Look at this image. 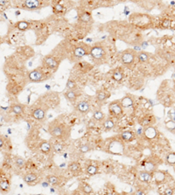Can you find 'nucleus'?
<instances>
[{"instance_id": "8", "label": "nucleus", "mask_w": 175, "mask_h": 195, "mask_svg": "<svg viewBox=\"0 0 175 195\" xmlns=\"http://www.w3.org/2000/svg\"><path fill=\"white\" fill-rule=\"evenodd\" d=\"M136 59V52L132 49H127L123 52L121 55V61L123 65L127 67H130L135 61Z\"/></svg>"}, {"instance_id": "11", "label": "nucleus", "mask_w": 175, "mask_h": 195, "mask_svg": "<svg viewBox=\"0 0 175 195\" xmlns=\"http://www.w3.org/2000/svg\"><path fill=\"white\" fill-rule=\"evenodd\" d=\"M109 110L115 116H119L123 113V107L120 103V101L111 103L109 106Z\"/></svg>"}, {"instance_id": "21", "label": "nucleus", "mask_w": 175, "mask_h": 195, "mask_svg": "<svg viewBox=\"0 0 175 195\" xmlns=\"http://www.w3.org/2000/svg\"><path fill=\"white\" fill-rule=\"evenodd\" d=\"M110 95V94L109 92H106L104 90H100L96 93V100L99 103H103L109 98Z\"/></svg>"}, {"instance_id": "1", "label": "nucleus", "mask_w": 175, "mask_h": 195, "mask_svg": "<svg viewBox=\"0 0 175 195\" xmlns=\"http://www.w3.org/2000/svg\"><path fill=\"white\" fill-rule=\"evenodd\" d=\"M48 130L53 137L60 140H66L70 136L71 129L69 126L64 124L60 120L55 119L48 123Z\"/></svg>"}, {"instance_id": "46", "label": "nucleus", "mask_w": 175, "mask_h": 195, "mask_svg": "<svg viewBox=\"0 0 175 195\" xmlns=\"http://www.w3.org/2000/svg\"><path fill=\"white\" fill-rule=\"evenodd\" d=\"M41 185H42V187H43V188H46V187H48V186L50 185V184H49L48 181H42Z\"/></svg>"}, {"instance_id": "42", "label": "nucleus", "mask_w": 175, "mask_h": 195, "mask_svg": "<svg viewBox=\"0 0 175 195\" xmlns=\"http://www.w3.org/2000/svg\"><path fill=\"white\" fill-rule=\"evenodd\" d=\"M165 126H166V128H167L168 130H175V123H174L172 120L166 122V123H165Z\"/></svg>"}, {"instance_id": "18", "label": "nucleus", "mask_w": 175, "mask_h": 195, "mask_svg": "<svg viewBox=\"0 0 175 195\" xmlns=\"http://www.w3.org/2000/svg\"><path fill=\"white\" fill-rule=\"evenodd\" d=\"M144 133H145V137L148 138V139H154L157 136V134H158L157 133V130L154 127H152V126L147 127L145 130Z\"/></svg>"}, {"instance_id": "17", "label": "nucleus", "mask_w": 175, "mask_h": 195, "mask_svg": "<svg viewBox=\"0 0 175 195\" xmlns=\"http://www.w3.org/2000/svg\"><path fill=\"white\" fill-rule=\"evenodd\" d=\"M64 97L70 102V103H74L78 97V94L76 90H68L64 93Z\"/></svg>"}, {"instance_id": "48", "label": "nucleus", "mask_w": 175, "mask_h": 195, "mask_svg": "<svg viewBox=\"0 0 175 195\" xmlns=\"http://www.w3.org/2000/svg\"><path fill=\"white\" fill-rule=\"evenodd\" d=\"M143 132H144V130H143V128H142V127H140V128H138V131H137V134L140 136V135H141V134H142Z\"/></svg>"}, {"instance_id": "16", "label": "nucleus", "mask_w": 175, "mask_h": 195, "mask_svg": "<svg viewBox=\"0 0 175 195\" xmlns=\"http://www.w3.org/2000/svg\"><path fill=\"white\" fill-rule=\"evenodd\" d=\"M39 150L41 152L45 153V154H48L52 152L53 150V145L49 143V142H47V141H43L40 143L39 144Z\"/></svg>"}, {"instance_id": "4", "label": "nucleus", "mask_w": 175, "mask_h": 195, "mask_svg": "<svg viewBox=\"0 0 175 195\" xmlns=\"http://www.w3.org/2000/svg\"><path fill=\"white\" fill-rule=\"evenodd\" d=\"M90 50H91V46L81 42L77 44L74 46L72 56L74 60H80L88 54H90Z\"/></svg>"}, {"instance_id": "41", "label": "nucleus", "mask_w": 175, "mask_h": 195, "mask_svg": "<svg viewBox=\"0 0 175 195\" xmlns=\"http://www.w3.org/2000/svg\"><path fill=\"white\" fill-rule=\"evenodd\" d=\"M63 149V144L61 143H55L54 145H53V150L55 152H61Z\"/></svg>"}, {"instance_id": "23", "label": "nucleus", "mask_w": 175, "mask_h": 195, "mask_svg": "<svg viewBox=\"0 0 175 195\" xmlns=\"http://www.w3.org/2000/svg\"><path fill=\"white\" fill-rule=\"evenodd\" d=\"M152 174L148 172H145V171H142L139 172V179L145 183H149L152 181Z\"/></svg>"}, {"instance_id": "45", "label": "nucleus", "mask_w": 175, "mask_h": 195, "mask_svg": "<svg viewBox=\"0 0 175 195\" xmlns=\"http://www.w3.org/2000/svg\"><path fill=\"white\" fill-rule=\"evenodd\" d=\"M172 193H173V191L171 188H167L165 191V195H172Z\"/></svg>"}, {"instance_id": "38", "label": "nucleus", "mask_w": 175, "mask_h": 195, "mask_svg": "<svg viewBox=\"0 0 175 195\" xmlns=\"http://www.w3.org/2000/svg\"><path fill=\"white\" fill-rule=\"evenodd\" d=\"M81 189H82V191H83L86 194H90V193L93 192L92 187H91L89 184H87V183H84V184L82 185Z\"/></svg>"}, {"instance_id": "36", "label": "nucleus", "mask_w": 175, "mask_h": 195, "mask_svg": "<svg viewBox=\"0 0 175 195\" xmlns=\"http://www.w3.org/2000/svg\"><path fill=\"white\" fill-rule=\"evenodd\" d=\"M66 87L68 90H75L77 85L75 83V81L72 79H68V81H67V84H66Z\"/></svg>"}, {"instance_id": "30", "label": "nucleus", "mask_w": 175, "mask_h": 195, "mask_svg": "<svg viewBox=\"0 0 175 195\" xmlns=\"http://www.w3.org/2000/svg\"><path fill=\"white\" fill-rule=\"evenodd\" d=\"M93 116H94V119L97 122H102L104 120V114L101 110H95Z\"/></svg>"}, {"instance_id": "12", "label": "nucleus", "mask_w": 175, "mask_h": 195, "mask_svg": "<svg viewBox=\"0 0 175 195\" xmlns=\"http://www.w3.org/2000/svg\"><path fill=\"white\" fill-rule=\"evenodd\" d=\"M25 110V106L21 103H12L10 106V111L16 116L22 115Z\"/></svg>"}, {"instance_id": "32", "label": "nucleus", "mask_w": 175, "mask_h": 195, "mask_svg": "<svg viewBox=\"0 0 175 195\" xmlns=\"http://www.w3.org/2000/svg\"><path fill=\"white\" fill-rule=\"evenodd\" d=\"M165 161L168 165H175V152H170L167 154Z\"/></svg>"}, {"instance_id": "7", "label": "nucleus", "mask_w": 175, "mask_h": 195, "mask_svg": "<svg viewBox=\"0 0 175 195\" xmlns=\"http://www.w3.org/2000/svg\"><path fill=\"white\" fill-rule=\"evenodd\" d=\"M48 110V108L43 107V105H35L31 111L32 116L35 120H37L39 122H42L46 118Z\"/></svg>"}, {"instance_id": "9", "label": "nucleus", "mask_w": 175, "mask_h": 195, "mask_svg": "<svg viewBox=\"0 0 175 195\" xmlns=\"http://www.w3.org/2000/svg\"><path fill=\"white\" fill-rule=\"evenodd\" d=\"M42 1H39V0H25L22 6V8L24 10L34 11L42 7Z\"/></svg>"}, {"instance_id": "25", "label": "nucleus", "mask_w": 175, "mask_h": 195, "mask_svg": "<svg viewBox=\"0 0 175 195\" xmlns=\"http://www.w3.org/2000/svg\"><path fill=\"white\" fill-rule=\"evenodd\" d=\"M46 180L52 185H57L61 183V179L54 175H48L46 178Z\"/></svg>"}, {"instance_id": "27", "label": "nucleus", "mask_w": 175, "mask_h": 195, "mask_svg": "<svg viewBox=\"0 0 175 195\" xmlns=\"http://www.w3.org/2000/svg\"><path fill=\"white\" fill-rule=\"evenodd\" d=\"M29 26H30V24L27 21H19L16 25V27L20 31H25L29 28Z\"/></svg>"}, {"instance_id": "43", "label": "nucleus", "mask_w": 175, "mask_h": 195, "mask_svg": "<svg viewBox=\"0 0 175 195\" xmlns=\"http://www.w3.org/2000/svg\"><path fill=\"white\" fill-rule=\"evenodd\" d=\"M63 10H64L63 6L60 5V4H57V5L54 6V11H55L56 12H62Z\"/></svg>"}, {"instance_id": "34", "label": "nucleus", "mask_w": 175, "mask_h": 195, "mask_svg": "<svg viewBox=\"0 0 175 195\" xmlns=\"http://www.w3.org/2000/svg\"><path fill=\"white\" fill-rule=\"evenodd\" d=\"M81 166L78 163L76 162H72L68 165V170L72 172H76L80 170Z\"/></svg>"}, {"instance_id": "29", "label": "nucleus", "mask_w": 175, "mask_h": 195, "mask_svg": "<svg viewBox=\"0 0 175 195\" xmlns=\"http://www.w3.org/2000/svg\"><path fill=\"white\" fill-rule=\"evenodd\" d=\"M155 179H156V182L157 183H160V182H163L165 178V174L164 172H161V171H158L155 172Z\"/></svg>"}, {"instance_id": "28", "label": "nucleus", "mask_w": 175, "mask_h": 195, "mask_svg": "<svg viewBox=\"0 0 175 195\" xmlns=\"http://www.w3.org/2000/svg\"><path fill=\"white\" fill-rule=\"evenodd\" d=\"M103 128H104L106 130H112V129L114 128L115 123H114V122H113L112 119H106V120L103 122Z\"/></svg>"}, {"instance_id": "44", "label": "nucleus", "mask_w": 175, "mask_h": 195, "mask_svg": "<svg viewBox=\"0 0 175 195\" xmlns=\"http://www.w3.org/2000/svg\"><path fill=\"white\" fill-rule=\"evenodd\" d=\"M169 25H170V21H169L168 19H165V20H163V22H162V26H163L164 28H168Z\"/></svg>"}, {"instance_id": "5", "label": "nucleus", "mask_w": 175, "mask_h": 195, "mask_svg": "<svg viewBox=\"0 0 175 195\" xmlns=\"http://www.w3.org/2000/svg\"><path fill=\"white\" fill-rule=\"evenodd\" d=\"M31 82H41L49 78V74L43 70L42 68H37L28 73L27 75Z\"/></svg>"}, {"instance_id": "50", "label": "nucleus", "mask_w": 175, "mask_h": 195, "mask_svg": "<svg viewBox=\"0 0 175 195\" xmlns=\"http://www.w3.org/2000/svg\"><path fill=\"white\" fill-rule=\"evenodd\" d=\"M50 192H55V189L52 187V188H50Z\"/></svg>"}, {"instance_id": "3", "label": "nucleus", "mask_w": 175, "mask_h": 195, "mask_svg": "<svg viewBox=\"0 0 175 195\" xmlns=\"http://www.w3.org/2000/svg\"><path fill=\"white\" fill-rule=\"evenodd\" d=\"M90 55L95 61L103 63V61L106 59V56H107L105 47L101 44H96V45L91 47Z\"/></svg>"}, {"instance_id": "15", "label": "nucleus", "mask_w": 175, "mask_h": 195, "mask_svg": "<svg viewBox=\"0 0 175 195\" xmlns=\"http://www.w3.org/2000/svg\"><path fill=\"white\" fill-rule=\"evenodd\" d=\"M11 188V183L9 179L6 178H2L0 179V192L3 194L7 193L10 191Z\"/></svg>"}, {"instance_id": "40", "label": "nucleus", "mask_w": 175, "mask_h": 195, "mask_svg": "<svg viewBox=\"0 0 175 195\" xmlns=\"http://www.w3.org/2000/svg\"><path fill=\"white\" fill-rule=\"evenodd\" d=\"M90 150H91V146L90 144H88V143L83 144L80 147V152L81 153H87V152H89Z\"/></svg>"}, {"instance_id": "10", "label": "nucleus", "mask_w": 175, "mask_h": 195, "mask_svg": "<svg viewBox=\"0 0 175 195\" xmlns=\"http://www.w3.org/2000/svg\"><path fill=\"white\" fill-rule=\"evenodd\" d=\"M76 111L81 115H85L90 111V103L87 101H81L76 104Z\"/></svg>"}, {"instance_id": "19", "label": "nucleus", "mask_w": 175, "mask_h": 195, "mask_svg": "<svg viewBox=\"0 0 175 195\" xmlns=\"http://www.w3.org/2000/svg\"><path fill=\"white\" fill-rule=\"evenodd\" d=\"M79 20L82 23H90L92 22L91 13L89 12H83L79 15Z\"/></svg>"}, {"instance_id": "20", "label": "nucleus", "mask_w": 175, "mask_h": 195, "mask_svg": "<svg viewBox=\"0 0 175 195\" xmlns=\"http://www.w3.org/2000/svg\"><path fill=\"white\" fill-rule=\"evenodd\" d=\"M7 89H8V92H9L11 94H13V95H18V94L21 92V90H22V88H19V85H17V84H12V83H10V84L8 85Z\"/></svg>"}, {"instance_id": "47", "label": "nucleus", "mask_w": 175, "mask_h": 195, "mask_svg": "<svg viewBox=\"0 0 175 195\" xmlns=\"http://www.w3.org/2000/svg\"><path fill=\"white\" fill-rule=\"evenodd\" d=\"M134 195H145V193L142 190H138V191L135 192Z\"/></svg>"}, {"instance_id": "31", "label": "nucleus", "mask_w": 175, "mask_h": 195, "mask_svg": "<svg viewBox=\"0 0 175 195\" xmlns=\"http://www.w3.org/2000/svg\"><path fill=\"white\" fill-rule=\"evenodd\" d=\"M112 76H113V79H114L116 81H122L123 78V73L121 70L116 69V70L114 71Z\"/></svg>"}, {"instance_id": "14", "label": "nucleus", "mask_w": 175, "mask_h": 195, "mask_svg": "<svg viewBox=\"0 0 175 195\" xmlns=\"http://www.w3.org/2000/svg\"><path fill=\"white\" fill-rule=\"evenodd\" d=\"M38 178H39V177H38L37 174H35V173H28L25 176H24L23 180L28 185H33L36 184V181L38 180Z\"/></svg>"}, {"instance_id": "2", "label": "nucleus", "mask_w": 175, "mask_h": 195, "mask_svg": "<svg viewBox=\"0 0 175 195\" xmlns=\"http://www.w3.org/2000/svg\"><path fill=\"white\" fill-rule=\"evenodd\" d=\"M130 21L139 28H147L152 25V18L146 14H133L130 16Z\"/></svg>"}, {"instance_id": "37", "label": "nucleus", "mask_w": 175, "mask_h": 195, "mask_svg": "<svg viewBox=\"0 0 175 195\" xmlns=\"http://www.w3.org/2000/svg\"><path fill=\"white\" fill-rule=\"evenodd\" d=\"M138 59L140 62H145L149 59V54L144 52H141L138 54Z\"/></svg>"}, {"instance_id": "22", "label": "nucleus", "mask_w": 175, "mask_h": 195, "mask_svg": "<svg viewBox=\"0 0 175 195\" xmlns=\"http://www.w3.org/2000/svg\"><path fill=\"white\" fill-rule=\"evenodd\" d=\"M120 103L123 108H130L133 106V100L130 96H125L120 101Z\"/></svg>"}, {"instance_id": "26", "label": "nucleus", "mask_w": 175, "mask_h": 195, "mask_svg": "<svg viewBox=\"0 0 175 195\" xmlns=\"http://www.w3.org/2000/svg\"><path fill=\"white\" fill-rule=\"evenodd\" d=\"M121 138L125 142H130L131 140H133L134 135L131 131H124L121 134Z\"/></svg>"}, {"instance_id": "39", "label": "nucleus", "mask_w": 175, "mask_h": 195, "mask_svg": "<svg viewBox=\"0 0 175 195\" xmlns=\"http://www.w3.org/2000/svg\"><path fill=\"white\" fill-rule=\"evenodd\" d=\"M32 136L33 138L35 137V134H34L32 131H31V133L28 135L27 138H31V139H32ZM35 142H36V141H35L34 139H32V142L30 144H28V145H27V147H28L30 150H34V147H35V146H34V145H35V143H35Z\"/></svg>"}, {"instance_id": "24", "label": "nucleus", "mask_w": 175, "mask_h": 195, "mask_svg": "<svg viewBox=\"0 0 175 195\" xmlns=\"http://www.w3.org/2000/svg\"><path fill=\"white\" fill-rule=\"evenodd\" d=\"M144 167H145V172H150V173H152V172H154L155 171V169H156V165L151 160H148V161H145V163H144Z\"/></svg>"}, {"instance_id": "33", "label": "nucleus", "mask_w": 175, "mask_h": 195, "mask_svg": "<svg viewBox=\"0 0 175 195\" xmlns=\"http://www.w3.org/2000/svg\"><path fill=\"white\" fill-rule=\"evenodd\" d=\"M14 162H15V165L19 168H23L25 165V160L21 157H16L14 159Z\"/></svg>"}, {"instance_id": "35", "label": "nucleus", "mask_w": 175, "mask_h": 195, "mask_svg": "<svg viewBox=\"0 0 175 195\" xmlns=\"http://www.w3.org/2000/svg\"><path fill=\"white\" fill-rule=\"evenodd\" d=\"M97 172V167L96 165H90L87 167V173L90 175V176H93L95 174H96Z\"/></svg>"}, {"instance_id": "6", "label": "nucleus", "mask_w": 175, "mask_h": 195, "mask_svg": "<svg viewBox=\"0 0 175 195\" xmlns=\"http://www.w3.org/2000/svg\"><path fill=\"white\" fill-rule=\"evenodd\" d=\"M60 63H61L60 61H58L54 56H53L51 54L47 55L42 60V64H43L44 68H47L48 70H51L54 72H55L58 69Z\"/></svg>"}, {"instance_id": "49", "label": "nucleus", "mask_w": 175, "mask_h": 195, "mask_svg": "<svg viewBox=\"0 0 175 195\" xmlns=\"http://www.w3.org/2000/svg\"><path fill=\"white\" fill-rule=\"evenodd\" d=\"M8 4V1H0V6H5Z\"/></svg>"}, {"instance_id": "13", "label": "nucleus", "mask_w": 175, "mask_h": 195, "mask_svg": "<svg viewBox=\"0 0 175 195\" xmlns=\"http://www.w3.org/2000/svg\"><path fill=\"white\" fill-rule=\"evenodd\" d=\"M12 150V143L6 136H0V151L2 152H9Z\"/></svg>"}]
</instances>
